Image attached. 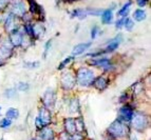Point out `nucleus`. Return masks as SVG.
I'll return each mask as SVG.
<instances>
[{
	"label": "nucleus",
	"instance_id": "5701e85b",
	"mask_svg": "<svg viewBox=\"0 0 151 140\" xmlns=\"http://www.w3.org/2000/svg\"><path fill=\"white\" fill-rule=\"evenodd\" d=\"M130 6H131V1H128L125 5H123V8L117 12V15L121 16V17H125L129 14V11H130Z\"/></svg>",
	"mask_w": 151,
	"mask_h": 140
},
{
	"label": "nucleus",
	"instance_id": "aec40b11",
	"mask_svg": "<svg viewBox=\"0 0 151 140\" xmlns=\"http://www.w3.org/2000/svg\"><path fill=\"white\" fill-rule=\"evenodd\" d=\"M33 36L36 38H39L45 33V26L41 23H36L35 25H32Z\"/></svg>",
	"mask_w": 151,
	"mask_h": 140
},
{
	"label": "nucleus",
	"instance_id": "4be33fe9",
	"mask_svg": "<svg viewBox=\"0 0 151 140\" xmlns=\"http://www.w3.org/2000/svg\"><path fill=\"white\" fill-rule=\"evenodd\" d=\"M5 116H6V118H9L11 120L17 119L19 117V111L15 108H10L6 111V113H5Z\"/></svg>",
	"mask_w": 151,
	"mask_h": 140
},
{
	"label": "nucleus",
	"instance_id": "9d476101",
	"mask_svg": "<svg viewBox=\"0 0 151 140\" xmlns=\"http://www.w3.org/2000/svg\"><path fill=\"white\" fill-rule=\"evenodd\" d=\"M4 29L8 33H11V32H13V31L17 30V23H16L15 16L13 15V14H10V15L8 16V18L5 19Z\"/></svg>",
	"mask_w": 151,
	"mask_h": 140
},
{
	"label": "nucleus",
	"instance_id": "423d86ee",
	"mask_svg": "<svg viewBox=\"0 0 151 140\" xmlns=\"http://www.w3.org/2000/svg\"><path fill=\"white\" fill-rule=\"evenodd\" d=\"M37 119L39 120L42 128L43 126H49L51 124V114L49 109L45 108V106L39 109V114H38Z\"/></svg>",
	"mask_w": 151,
	"mask_h": 140
},
{
	"label": "nucleus",
	"instance_id": "393cba45",
	"mask_svg": "<svg viewBox=\"0 0 151 140\" xmlns=\"http://www.w3.org/2000/svg\"><path fill=\"white\" fill-rule=\"evenodd\" d=\"M75 124H76V132L77 133H81L85 131V123H83L81 118L75 119Z\"/></svg>",
	"mask_w": 151,
	"mask_h": 140
},
{
	"label": "nucleus",
	"instance_id": "6ab92c4d",
	"mask_svg": "<svg viewBox=\"0 0 151 140\" xmlns=\"http://www.w3.org/2000/svg\"><path fill=\"white\" fill-rule=\"evenodd\" d=\"M29 4H30V12L32 14H42V9L35 0H29Z\"/></svg>",
	"mask_w": 151,
	"mask_h": 140
},
{
	"label": "nucleus",
	"instance_id": "a878e982",
	"mask_svg": "<svg viewBox=\"0 0 151 140\" xmlns=\"http://www.w3.org/2000/svg\"><path fill=\"white\" fill-rule=\"evenodd\" d=\"M12 124V120L11 119H9V118H3L1 121H0V128L1 129H6V128H9L10 125Z\"/></svg>",
	"mask_w": 151,
	"mask_h": 140
},
{
	"label": "nucleus",
	"instance_id": "412c9836",
	"mask_svg": "<svg viewBox=\"0 0 151 140\" xmlns=\"http://www.w3.org/2000/svg\"><path fill=\"white\" fill-rule=\"evenodd\" d=\"M133 18H134V20L141 22V21L146 19V12H145L144 10H142V9H137V10L134 11Z\"/></svg>",
	"mask_w": 151,
	"mask_h": 140
},
{
	"label": "nucleus",
	"instance_id": "c85d7f7f",
	"mask_svg": "<svg viewBox=\"0 0 151 140\" xmlns=\"http://www.w3.org/2000/svg\"><path fill=\"white\" fill-rule=\"evenodd\" d=\"M51 46H52V40H49V41H47V43H45V52H43V57L45 58L47 57V55H48Z\"/></svg>",
	"mask_w": 151,
	"mask_h": 140
},
{
	"label": "nucleus",
	"instance_id": "1a4fd4ad",
	"mask_svg": "<svg viewBox=\"0 0 151 140\" xmlns=\"http://www.w3.org/2000/svg\"><path fill=\"white\" fill-rule=\"evenodd\" d=\"M10 42L12 43L13 46H20L22 44L23 36L21 32L18 31V29L10 33Z\"/></svg>",
	"mask_w": 151,
	"mask_h": 140
},
{
	"label": "nucleus",
	"instance_id": "f8f14e48",
	"mask_svg": "<svg viewBox=\"0 0 151 140\" xmlns=\"http://www.w3.org/2000/svg\"><path fill=\"white\" fill-rule=\"evenodd\" d=\"M39 138L41 140H53L54 139V131L49 126H43L39 132Z\"/></svg>",
	"mask_w": 151,
	"mask_h": 140
},
{
	"label": "nucleus",
	"instance_id": "39448f33",
	"mask_svg": "<svg viewBox=\"0 0 151 140\" xmlns=\"http://www.w3.org/2000/svg\"><path fill=\"white\" fill-rule=\"evenodd\" d=\"M61 81V86L65 89V91H70L74 88V85L76 83V78L74 77L71 73H65L63 74L60 78Z\"/></svg>",
	"mask_w": 151,
	"mask_h": 140
},
{
	"label": "nucleus",
	"instance_id": "7ed1b4c3",
	"mask_svg": "<svg viewBox=\"0 0 151 140\" xmlns=\"http://www.w3.org/2000/svg\"><path fill=\"white\" fill-rule=\"evenodd\" d=\"M131 120H132V125L134 130H136L137 132H143L144 130H146L148 125V119L145 114L143 113H136L135 115L133 114V117Z\"/></svg>",
	"mask_w": 151,
	"mask_h": 140
},
{
	"label": "nucleus",
	"instance_id": "2f4dec72",
	"mask_svg": "<svg viewBox=\"0 0 151 140\" xmlns=\"http://www.w3.org/2000/svg\"><path fill=\"white\" fill-rule=\"evenodd\" d=\"M24 31L29 36H33V29L30 23H27V24L24 25Z\"/></svg>",
	"mask_w": 151,
	"mask_h": 140
},
{
	"label": "nucleus",
	"instance_id": "ea45409f",
	"mask_svg": "<svg viewBox=\"0 0 151 140\" xmlns=\"http://www.w3.org/2000/svg\"><path fill=\"white\" fill-rule=\"evenodd\" d=\"M0 112H1V106H0Z\"/></svg>",
	"mask_w": 151,
	"mask_h": 140
},
{
	"label": "nucleus",
	"instance_id": "a211bd4d",
	"mask_svg": "<svg viewBox=\"0 0 151 140\" xmlns=\"http://www.w3.org/2000/svg\"><path fill=\"white\" fill-rule=\"evenodd\" d=\"M119 43H121V37L117 36V37L114 38L113 40H111L110 42L108 43L107 49H106V52H113V51H115L116 49L119 48Z\"/></svg>",
	"mask_w": 151,
	"mask_h": 140
},
{
	"label": "nucleus",
	"instance_id": "58836bf2",
	"mask_svg": "<svg viewBox=\"0 0 151 140\" xmlns=\"http://www.w3.org/2000/svg\"><path fill=\"white\" fill-rule=\"evenodd\" d=\"M67 1H69V2H73V1H75V0H67Z\"/></svg>",
	"mask_w": 151,
	"mask_h": 140
},
{
	"label": "nucleus",
	"instance_id": "2eb2a0df",
	"mask_svg": "<svg viewBox=\"0 0 151 140\" xmlns=\"http://www.w3.org/2000/svg\"><path fill=\"white\" fill-rule=\"evenodd\" d=\"M91 65H95V66H101L104 70H107V69L111 68V62L110 60L107 59V58H101V59H96L90 61Z\"/></svg>",
	"mask_w": 151,
	"mask_h": 140
},
{
	"label": "nucleus",
	"instance_id": "20e7f679",
	"mask_svg": "<svg viewBox=\"0 0 151 140\" xmlns=\"http://www.w3.org/2000/svg\"><path fill=\"white\" fill-rule=\"evenodd\" d=\"M13 49L14 46L10 42V40H4L0 44V60H5L10 58L13 54Z\"/></svg>",
	"mask_w": 151,
	"mask_h": 140
},
{
	"label": "nucleus",
	"instance_id": "9b49d317",
	"mask_svg": "<svg viewBox=\"0 0 151 140\" xmlns=\"http://www.w3.org/2000/svg\"><path fill=\"white\" fill-rule=\"evenodd\" d=\"M65 133H68L69 135H73L76 132V124L74 118H67L65 119Z\"/></svg>",
	"mask_w": 151,
	"mask_h": 140
},
{
	"label": "nucleus",
	"instance_id": "b1692460",
	"mask_svg": "<svg viewBox=\"0 0 151 140\" xmlns=\"http://www.w3.org/2000/svg\"><path fill=\"white\" fill-rule=\"evenodd\" d=\"M86 16H87L86 10H83V9H77V10H74L72 17H77V18H79V19H83V18H86Z\"/></svg>",
	"mask_w": 151,
	"mask_h": 140
},
{
	"label": "nucleus",
	"instance_id": "dca6fc26",
	"mask_svg": "<svg viewBox=\"0 0 151 140\" xmlns=\"http://www.w3.org/2000/svg\"><path fill=\"white\" fill-rule=\"evenodd\" d=\"M90 46H91V42L79 43V44H77V45H75V46H74L73 51H72V54H73L74 56L81 55V54H83V52H86V51L88 50Z\"/></svg>",
	"mask_w": 151,
	"mask_h": 140
},
{
	"label": "nucleus",
	"instance_id": "f03ea898",
	"mask_svg": "<svg viewBox=\"0 0 151 140\" xmlns=\"http://www.w3.org/2000/svg\"><path fill=\"white\" fill-rule=\"evenodd\" d=\"M108 132L110 135H112L115 138H122L124 136H126L127 134V126L123 123V121H121L119 119L115 120L113 123H111V125L109 126Z\"/></svg>",
	"mask_w": 151,
	"mask_h": 140
},
{
	"label": "nucleus",
	"instance_id": "ddd939ff",
	"mask_svg": "<svg viewBox=\"0 0 151 140\" xmlns=\"http://www.w3.org/2000/svg\"><path fill=\"white\" fill-rule=\"evenodd\" d=\"M12 14L14 16H23L25 14V6L24 3L21 2V1H18L13 4L12 8Z\"/></svg>",
	"mask_w": 151,
	"mask_h": 140
},
{
	"label": "nucleus",
	"instance_id": "7c9ffc66",
	"mask_svg": "<svg viewBox=\"0 0 151 140\" xmlns=\"http://www.w3.org/2000/svg\"><path fill=\"white\" fill-rule=\"evenodd\" d=\"M98 31H99V28H98L97 25H95V26L92 28V31H91V39H95L96 36H97Z\"/></svg>",
	"mask_w": 151,
	"mask_h": 140
},
{
	"label": "nucleus",
	"instance_id": "f704fd0d",
	"mask_svg": "<svg viewBox=\"0 0 151 140\" xmlns=\"http://www.w3.org/2000/svg\"><path fill=\"white\" fill-rule=\"evenodd\" d=\"M124 22H125V18H122V19L117 20V21H116V23H115L116 29H117V30H119V29L121 30V29L124 26Z\"/></svg>",
	"mask_w": 151,
	"mask_h": 140
},
{
	"label": "nucleus",
	"instance_id": "72a5a7b5",
	"mask_svg": "<svg viewBox=\"0 0 151 140\" xmlns=\"http://www.w3.org/2000/svg\"><path fill=\"white\" fill-rule=\"evenodd\" d=\"M24 66L25 68H29V69L38 68V66H39V62H28V63H25Z\"/></svg>",
	"mask_w": 151,
	"mask_h": 140
},
{
	"label": "nucleus",
	"instance_id": "f3484780",
	"mask_svg": "<svg viewBox=\"0 0 151 140\" xmlns=\"http://www.w3.org/2000/svg\"><path fill=\"white\" fill-rule=\"evenodd\" d=\"M112 19H113V13L112 10L108 9V10H105L104 12H101V21L105 24H110L112 22Z\"/></svg>",
	"mask_w": 151,
	"mask_h": 140
},
{
	"label": "nucleus",
	"instance_id": "4c0bfd02",
	"mask_svg": "<svg viewBox=\"0 0 151 140\" xmlns=\"http://www.w3.org/2000/svg\"><path fill=\"white\" fill-rule=\"evenodd\" d=\"M15 94H16V91L13 90V89H12V90H8V91H6V93H5V95L8 96L9 98L13 97V96L15 95Z\"/></svg>",
	"mask_w": 151,
	"mask_h": 140
},
{
	"label": "nucleus",
	"instance_id": "c9c22d12",
	"mask_svg": "<svg viewBox=\"0 0 151 140\" xmlns=\"http://www.w3.org/2000/svg\"><path fill=\"white\" fill-rule=\"evenodd\" d=\"M59 140H71V135H69L68 133H63L59 136Z\"/></svg>",
	"mask_w": 151,
	"mask_h": 140
},
{
	"label": "nucleus",
	"instance_id": "cd10ccee",
	"mask_svg": "<svg viewBox=\"0 0 151 140\" xmlns=\"http://www.w3.org/2000/svg\"><path fill=\"white\" fill-rule=\"evenodd\" d=\"M72 59H73V56H70V57H67V58H65V59L63 60V62H61L60 64H59V66H58V70H59V71L63 70V69L65 68V65L68 64V63L71 62V60H72Z\"/></svg>",
	"mask_w": 151,
	"mask_h": 140
},
{
	"label": "nucleus",
	"instance_id": "6e6552de",
	"mask_svg": "<svg viewBox=\"0 0 151 140\" xmlns=\"http://www.w3.org/2000/svg\"><path fill=\"white\" fill-rule=\"evenodd\" d=\"M133 117V110L129 106H123L119 111V118L121 121H130Z\"/></svg>",
	"mask_w": 151,
	"mask_h": 140
},
{
	"label": "nucleus",
	"instance_id": "f257e3e1",
	"mask_svg": "<svg viewBox=\"0 0 151 140\" xmlns=\"http://www.w3.org/2000/svg\"><path fill=\"white\" fill-rule=\"evenodd\" d=\"M95 79L94 73L91 70L86 68H81L77 71L76 74V81H77L81 86H89L93 83V80Z\"/></svg>",
	"mask_w": 151,
	"mask_h": 140
},
{
	"label": "nucleus",
	"instance_id": "bb28decb",
	"mask_svg": "<svg viewBox=\"0 0 151 140\" xmlns=\"http://www.w3.org/2000/svg\"><path fill=\"white\" fill-rule=\"evenodd\" d=\"M124 25L126 26V29L128 31H132V29H133V26H134L133 20L130 19V18H126V19H125V22H124Z\"/></svg>",
	"mask_w": 151,
	"mask_h": 140
},
{
	"label": "nucleus",
	"instance_id": "0eeeda50",
	"mask_svg": "<svg viewBox=\"0 0 151 140\" xmlns=\"http://www.w3.org/2000/svg\"><path fill=\"white\" fill-rule=\"evenodd\" d=\"M55 101H56L55 93H54L52 90H48L45 94H43L42 102H43V105H45V108L53 109L54 105H55Z\"/></svg>",
	"mask_w": 151,
	"mask_h": 140
},
{
	"label": "nucleus",
	"instance_id": "c756f323",
	"mask_svg": "<svg viewBox=\"0 0 151 140\" xmlns=\"http://www.w3.org/2000/svg\"><path fill=\"white\" fill-rule=\"evenodd\" d=\"M17 89L19 91H22V92H24V91H28L29 89V84L25 82H19L17 85Z\"/></svg>",
	"mask_w": 151,
	"mask_h": 140
},
{
	"label": "nucleus",
	"instance_id": "473e14b6",
	"mask_svg": "<svg viewBox=\"0 0 151 140\" xmlns=\"http://www.w3.org/2000/svg\"><path fill=\"white\" fill-rule=\"evenodd\" d=\"M10 0H0V11L4 10L6 6H8Z\"/></svg>",
	"mask_w": 151,
	"mask_h": 140
},
{
	"label": "nucleus",
	"instance_id": "4468645a",
	"mask_svg": "<svg viewBox=\"0 0 151 140\" xmlns=\"http://www.w3.org/2000/svg\"><path fill=\"white\" fill-rule=\"evenodd\" d=\"M108 79H107L106 77H104V76H99V77H97L96 79L93 80V83L92 84L95 86V89H97V90L99 91H104L105 89H107V86H108Z\"/></svg>",
	"mask_w": 151,
	"mask_h": 140
},
{
	"label": "nucleus",
	"instance_id": "e433bc0d",
	"mask_svg": "<svg viewBox=\"0 0 151 140\" xmlns=\"http://www.w3.org/2000/svg\"><path fill=\"white\" fill-rule=\"evenodd\" d=\"M136 2H137V5L139 8H144V6H146L148 0H136Z\"/></svg>",
	"mask_w": 151,
	"mask_h": 140
}]
</instances>
